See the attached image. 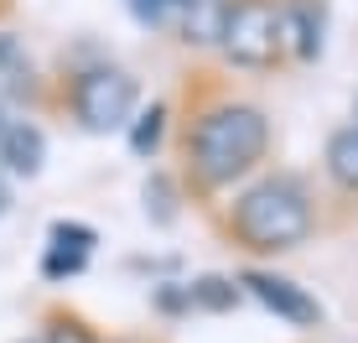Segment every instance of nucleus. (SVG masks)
I'll return each instance as SVG.
<instances>
[{
    "instance_id": "nucleus-2",
    "label": "nucleus",
    "mask_w": 358,
    "mask_h": 343,
    "mask_svg": "<svg viewBox=\"0 0 358 343\" xmlns=\"http://www.w3.org/2000/svg\"><path fill=\"white\" fill-rule=\"evenodd\" d=\"M234 234L255 255H280L296 250L312 234V198L296 177H265L239 192L234 203Z\"/></svg>"
},
{
    "instance_id": "nucleus-10",
    "label": "nucleus",
    "mask_w": 358,
    "mask_h": 343,
    "mask_svg": "<svg viewBox=\"0 0 358 343\" xmlns=\"http://www.w3.org/2000/svg\"><path fill=\"white\" fill-rule=\"evenodd\" d=\"M182 31H187L192 47H218V36H224V16H229V0H187L182 6Z\"/></svg>"
},
{
    "instance_id": "nucleus-12",
    "label": "nucleus",
    "mask_w": 358,
    "mask_h": 343,
    "mask_svg": "<svg viewBox=\"0 0 358 343\" xmlns=\"http://www.w3.org/2000/svg\"><path fill=\"white\" fill-rule=\"evenodd\" d=\"M187 302L192 307H234V302H239V286H234V281H218V276H203V281L187 286Z\"/></svg>"
},
{
    "instance_id": "nucleus-1",
    "label": "nucleus",
    "mask_w": 358,
    "mask_h": 343,
    "mask_svg": "<svg viewBox=\"0 0 358 343\" xmlns=\"http://www.w3.org/2000/svg\"><path fill=\"white\" fill-rule=\"evenodd\" d=\"M265 146H270L265 109L229 99V104L203 109L197 125L187 130V167L203 188H229L265 156Z\"/></svg>"
},
{
    "instance_id": "nucleus-16",
    "label": "nucleus",
    "mask_w": 358,
    "mask_h": 343,
    "mask_svg": "<svg viewBox=\"0 0 358 343\" xmlns=\"http://www.w3.org/2000/svg\"><path fill=\"white\" fill-rule=\"evenodd\" d=\"M21 343H31V338H21Z\"/></svg>"
},
{
    "instance_id": "nucleus-8",
    "label": "nucleus",
    "mask_w": 358,
    "mask_h": 343,
    "mask_svg": "<svg viewBox=\"0 0 358 343\" xmlns=\"http://www.w3.org/2000/svg\"><path fill=\"white\" fill-rule=\"evenodd\" d=\"M89 250H94V229H83V224H52V234H47V276L83 271Z\"/></svg>"
},
{
    "instance_id": "nucleus-14",
    "label": "nucleus",
    "mask_w": 358,
    "mask_h": 343,
    "mask_svg": "<svg viewBox=\"0 0 358 343\" xmlns=\"http://www.w3.org/2000/svg\"><path fill=\"white\" fill-rule=\"evenodd\" d=\"M182 6H187V0H130L135 21H145V27H162L171 10H182Z\"/></svg>"
},
{
    "instance_id": "nucleus-3",
    "label": "nucleus",
    "mask_w": 358,
    "mask_h": 343,
    "mask_svg": "<svg viewBox=\"0 0 358 343\" xmlns=\"http://www.w3.org/2000/svg\"><path fill=\"white\" fill-rule=\"evenodd\" d=\"M218 47L239 68H270L280 57V6L275 0H229Z\"/></svg>"
},
{
    "instance_id": "nucleus-4",
    "label": "nucleus",
    "mask_w": 358,
    "mask_h": 343,
    "mask_svg": "<svg viewBox=\"0 0 358 343\" xmlns=\"http://www.w3.org/2000/svg\"><path fill=\"white\" fill-rule=\"evenodd\" d=\"M73 115L83 120V130H120L135 115V78L120 68H89L73 78Z\"/></svg>"
},
{
    "instance_id": "nucleus-11",
    "label": "nucleus",
    "mask_w": 358,
    "mask_h": 343,
    "mask_svg": "<svg viewBox=\"0 0 358 343\" xmlns=\"http://www.w3.org/2000/svg\"><path fill=\"white\" fill-rule=\"evenodd\" d=\"M162 130H166V109L151 104V109L130 125V151H135V156H151L156 146H162Z\"/></svg>"
},
{
    "instance_id": "nucleus-15",
    "label": "nucleus",
    "mask_w": 358,
    "mask_h": 343,
    "mask_svg": "<svg viewBox=\"0 0 358 343\" xmlns=\"http://www.w3.org/2000/svg\"><path fill=\"white\" fill-rule=\"evenodd\" d=\"M0 136H6V104H0Z\"/></svg>"
},
{
    "instance_id": "nucleus-7",
    "label": "nucleus",
    "mask_w": 358,
    "mask_h": 343,
    "mask_svg": "<svg viewBox=\"0 0 358 343\" xmlns=\"http://www.w3.org/2000/svg\"><path fill=\"white\" fill-rule=\"evenodd\" d=\"M0 162L10 177H36L47 162V136L31 120H6V136H0Z\"/></svg>"
},
{
    "instance_id": "nucleus-6",
    "label": "nucleus",
    "mask_w": 358,
    "mask_h": 343,
    "mask_svg": "<svg viewBox=\"0 0 358 343\" xmlns=\"http://www.w3.org/2000/svg\"><path fill=\"white\" fill-rule=\"evenodd\" d=\"M280 52L301 57V63L322 52V10L312 0H286L280 6Z\"/></svg>"
},
{
    "instance_id": "nucleus-5",
    "label": "nucleus",
    "mask_w": 358,
    "mask_h": 343,
    "mask_svg": "<svg viewBox=\"0 0 358 343\" xmlns=\"http://www.w3.org/2000/svg\"><path fill=\"white\" fill-rule=\"evenodd\" d=\"M239 286L250 291L260 307H270L275 317H286V323H296V328H312V323H322V307H317L312 297H306L296 281H286V276H270V271H244L239 276Z\"/></svg>"
},
{
    "instance_id": "nucleus-9",
    "label": "nucleus",
    "mask_w": 358,
    "mask_h": 343,
    "mask_svg": "<svg viewBox=\"0 0 358 343\" xmlns=\"http://www.w3.org/2000/svg\"><path fill=\"white\" fill-rule=\"evenodd\" d=\"M322 162H327V177L338 182V188L358 192V125L332 130V136H327V151H322Z\"/></svg>"
},
{
    "instance_id": "nucleus-13",
    "label": "nucleus",
    "mask_w": 358,
    "mask_h": 343,
    "mask_svg": "<svg viewBox=\"0 0 358 343\" xmlns=\"http://www.w3.org/2000/svg\"><path fill=\"white\" fill-rule=\"evenodd\" d=\"M42 343H99V338L78 323V317H52L47 333H42Z\"/></svg>"
}]
</instances>
